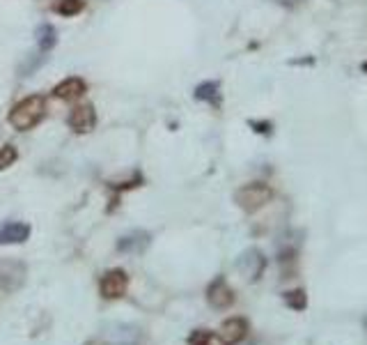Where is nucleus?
<instances>
[{
  "mask_svg": "<svg viewBox=\"0 0 367 345\" xmlns=\"http://www.w3.org/2000/svg\"><path fill=\"white\" fill-rule=\"evenodd\" d=\"M44 113H46V99L42 94H30V97H23L19 104H14L10 115H7V122L16 132H30L42 122Z\"/></svg>",
  "mask_w": 367,
  "mask_h": 345,
  "instance_id": "f257e3e1",
  "label": "nucleus"
},
{
  "mask_svg": "<svg viewBox=\"0 0 367 345\" xmlns=\"http://www.w3.org/2000/svg\"><path fill=\"white\" fill-rule=\"evenodd\" d=\"M271 200H273V189L264 182L243 184V187L236 189V194H234V203L248 214L262 210V207L271 203Z\"/></svg>",
  "mask_w": 367,
  "mask_h": 345,
  "instance_id": "f03ea898",
  "label": "nucleus"
},
{
  "mask_svg": "<svg viewBox=\"0 0 367 345\" xmlns=\"http://www.w3.org/2000/svg\"><path fill=\"white\" fill-rule=\"evenodd\" d=\"M28 267L23 260L16 258H3L0 260V293L12 295L16 290H21L26 283Z\"/></svg>",
  "mask_w": 367,
  "mask_h": 345,
  "instance_id": "7ed1b4c3",
  "label": "nucleus"
},
{
  "mask_svg": "<svg viewBox=\"0 0 367 345\" xmlns=\"http://www.w3.org/2000/svg\"><path fill=\"white\" fill-rule=\"evenodd\" d=\"M99 293L103 300H122L129 293V274L122 267H113L108 269L99 281Z\"/></svg>",
  "mask_w": 367,
  "mask_h": 345,
  "instance_id": "20e7f679",
  "label": "nucleus"
},
{
  "mask_svg": "<svg viewBox=\"0 0 367 345\" xmlns=\"http://www.w3.org/2000/svg\"><path fill=\"white\" fill-rule=\"evenodd\" d=\"M234 302H236V293H234V288L227 283L225 276H216L207 286V304L211 309L227 311V309H232Z\"/></svg>",
  "mask_w": 367,
  "mask_h": 345,
  "instance_id": "39448f33",
  "label": "nucleus"
},
{
  "mask_svg": "<svg viewBox=\"0 0 367 345\" xmlns=\"http://www.w3.org/2000/svg\"><path fill=\"white\" fill-rule=\"evenodd\" d=\"M248 332H250V325L246 318L241 316H232L220 323L218 327V339L223 345H239L248 339Z\"/></svg>",
  "mask_w": 367,
  "mask_h": 345,
  "instance_id": "423d86ee",
  "label": "nucleus"
},
{
  "mask_svg": "<svg viewBox=\"0 0 367 345\" xmlns=\"http://www.w3.org/2000/svg\"><path fill=\"white\" fill-rule=\"evenodd\" d=\"M236 269H239L248 281H259L266 269L264 253L259 251V248H248V251H243L239 255V260H236Z\"/></svg>",
  "mask_w": 367,
  "mask_h": 345,
  "instance_id": "0eeeda50",
  "label": "nucleus"
},
{
  "mask_svg": "<svg viewBox=\"0 0 367 345\" xmlns=\"http://www.w3.org/2000/svg\"><path fill=\"white\" fill-rule=\"evenodd\" d=\"M67 122L76 134H89L96 127V111L92 104H80L69 113Z\"/></svg>",
  "mask_w": 367,
  "mask_h": 345,
  "instance_id": "6e6552de",
  "label": "nucleus"
},
{
  "mask_svg": "<svg viewBox=\"0 0 367 345\" xmlns=\"http://www.w3.org/2000/svg\"><path fill=\"white\" fill-rule=\"evenodd\" d=\"M30 232L32 228L26 221H5L0 223V244H23L30 239Z\"/></svg>",
  "mask_w": 367,
  "mask_h": 345,
  "instance_id": "1a4fd4ad",
  "label": "nucleus"
},
{
  "mask_svg": "<svg viewBox=\"0 0 367 345\" xmlns=\"http://www.w3.org/2000/svg\"><path fill=\"white\" fill-rule=\"evenodd\" d=\"M87 92V83L78 76H69L53 87V97L60 101H76Z\"/></svg>",
  "mask_w": 367,
  "mask_h": 345,
  "instance_id": "9d476101",
  "label": "nucleus"
},
{
  "mask_svg": "<svg viewBox=\"0 0 367 345\" xmlns=\"http://www.w3.org/2000/svg\"><path fill=\"white\" fill-rule=\"evenodd\" d=\"M150 239H152L150 232L134 230V232H129V235L120 237L117 248L120 251H124V253H141V251H145L147 246H150Z\"/></svg>",
  "mask_w": 367,
  "mask_h": 345,
  "instance_id": "9b49d317",
  "label": "nucleus"
},
{
  "mask_svg": "<svg viewBox=\"0 0 367 345\" xmlns=\"http://www.w3.org/2000/svg\"><path fill=\"white\" fill-rule=\"evenodd\" d=\"M193 97L198 101L211 104V106H220V83L218 81H205L193 90Z\"/></svg>",
  "mask_w": 367,
  "mask_h": 345,
  "instance_id": "f8f14e48",
  "label": "nucleus"
},
{
  "mask_svg": "<svg viewBox=\"0 0 367 345\" xmlns=\"http://www.w3.org/2000/svg\"><path fill=\"white\" fill-rule=\"evenodd\" d=\"M35 37H37L39 53H48L55 44H58V30H55L51 23H42V26L35 30Z\"/></svg>",
  "mask_w": 367,
  "mask_h": 345,
  "instance_id": "ddd939ff",
  "label": "nucleus"
},
{
  "mask_svg": "<svg viewBox=\"0 0 367 345\" xmlns=\"http://www.w3.org/2000/svg\"><path fill=\"white\" fill-rule=\"evenodd\" d=\"M282 302L289 311L301 313V311L308 309V293L303 290V288H294V290L282 293Z\"/></svg>",
  "mask_w": 367,
  "mask_h": 345,
  "instance_id": "4468645a",
  "label": "nucleus"
},
{
  "mask_svg": "<svg viewBox=\"0 0 367 345\" xmlns=\"http://www.w3.org/2000/svg\"><path fill=\"white\" fill-rule=\"evenodd\" d=\"M83 10H85V0H55V5H53V12L67 19L78 17Z\"/></svg>",
  "mask_w": 367,
  "mask_h": 345,
  "instance_id": "2eb2a0df",
  "label": "nucleus"
},
{
  "mask_svg": "<svg viewBox=\"0 0 367 345\" xmlns=\"http://www.w3.org/2000/svg\"><path fill=\"white\" fill-rule=\"evenodd\" d=\"M186 343L189 345H223L218 339V334L209 332V329H193Z\"/></svg>",
  "mask_w": 367,
  "mask_h": 345,
  "instance_id": "dca6fc26",
  "label": "nucleus"
},
{
  "mask_svg": "<svg viewBox=\"0 0 367 345\" xmlns=\"http://www.w3.org/2000/svg\"><path fill=\"white\" fill-rule=\"evenodd\" d=\"M16 159H19V152H16V148L14 146H3V148H0V171H7L10 166H14Z\"/></svg>",
  "mask_w": 367,
  "mask_h": 345,
  "instance_id": "f3484780",
  "label": "nucleus"
},
{
  "mask_svg": "<svg viewBox=\"0 0 367 345\" xmlns=\"http://www.w3.org/2000/svg\"><path fill=\"white\" fill-rule=\"evenodd\" d=\"M85 345H106V343H101V341H89V343H85Z\"/></svg>",
  "mask_w": 367,
  "mask_h": 345,
  "instance_id": "a211bd4d",
  "label": "nucleus"
},
{
  "mask_svg": "<svg viewBox=\"0 0 367 345\" xmlns=\"http://www.w3.org/2000/svg\"><path fill=\"white\" fill-rule=\"evenodd\" d=\"M363 71H365V74H367V62H363Z\"/></svg>",
  "mask_w": 367,
  "mask_h": 345,
  "instance_id": "6ab92c4d",
  "label": "nucleus"
}]
</instances>
